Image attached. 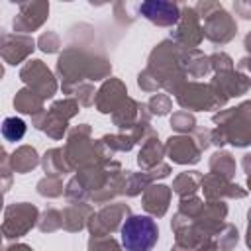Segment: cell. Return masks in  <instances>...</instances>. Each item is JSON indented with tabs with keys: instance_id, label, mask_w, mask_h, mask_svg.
I'll return each mask as SVG.
<instances>
[{
	"instance_id": "cell-1",
	"label": "cell",
	"mask_w": 251,
	"mask_h": 251,
	"mask_svg": "<svg viewBox=\"0 0 251 251\" xmlns=\"http://www.w3.org/2000/svg\"><path fill=\"white\" fill-rule=\"evenodd\" d=\"M157 237V224L149 216H131L122 226V245L126 251H151Z\"/></svg>"
},
{
	"instance_id": "cell-2",
	"label": "cell",
	"mask_w": 251,
	"mask_h": 251,
	"mask_svg": "<svg viewBox=\"0 0 251 251\" xmlns=\"http://www.w3.org/2000/svg\"><path fill=\"white\" fill-rule=\"evenodd\" d=\"M25 133V124L20 118H6L2 122V135L8 141H18Z\"/></svg>"
}]
</instances>
